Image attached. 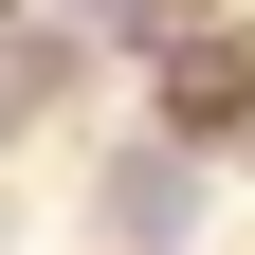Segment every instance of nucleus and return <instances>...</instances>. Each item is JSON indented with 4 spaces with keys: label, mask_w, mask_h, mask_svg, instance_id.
Here are the masks:
<instances>
[{
    "label": "nucleus",
    "mask_w": 255,
    "mask_h": 255,
    "mask_svg": "<svg viewBox=\"0 0 255 255\" xmlns=\"http://www.w3.org/2000/svg\"><path fill=\"white\" fill-rule=\"evenodd\" d=\"M219 128H255V55H182V146H219Z\"/></svg>",
    "instance_id": "1"
},
{
    "label": "nucleus",
    "mask_w": 255,
    "mask_h": 255,
    "mask_svg": "<svg viewBox=\"0 0 255 255\" xmlns=\"http://www.w3.org/2000/svg\"><path fill=\"white\" fill-rule=\"evenodd\" d=\"M110 237H128V255L182 237V164H164V146H146V164H110Z\"/></svg>",
    "instance_id": "2"
},
{
    "label": "nucleus",
    "mask_w": 255,
    "mask_h": 255,
    "mask_svg": "<svg viewBox=\"0 0 255 255\" xmlns=\"http://www.w3.org/2000/svg\"><path fill=\"white\" fill-rule=\"evenodd\" d=\"M37 73H55V55H37V37H0V128L37 110Z\"/></svg>",
    "instance_id": "3"
}]
</instances>
